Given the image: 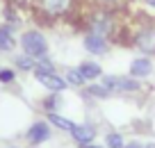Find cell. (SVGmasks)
Listing matches in <instances>:
<instances>
[{
	"label": "cell",
	"instance_id": "3",
	"mask_svg": "<svg viewBox=\"0 0 155 148\" xmlns=\"http://www.w3.org/2000/svg\"><path fill=\"white\" fill-rule=\"evenodd\" d=\"M126 39L141 55L153 57L155 55V18L137 16V23L126 28Z\"/></svg>",
	"mask_w": 155,
	"mask_h": 148
},
{
	"label": "cell",
	"instance_id": "23",
	"mask_svg": "<svg viewBox=\"0 0 155 148\" xmlns=\"http://www.w3.org/2000/svg\"><path fill=\"white\" fill-rule=\"evenodd\" d=\"M123 148H146L144 141H139V139H135V141H126V146Z\"/></svg>",
	"mask_w": 155,
	"mask_h": 148
},
{
	"label": "cell",
	"instance_id": "11",
	"mask_svg": "<svg viewBox=\"0 0 155 148\" xmlns=\"http://www.w3.org/2000/svg\"><path fill=\"white\" fill-rule=\"evenodd\" d=\"M96 125L91 123H78L75 128L71 130V137L75 143H80V146H89V143L96 141Z\"/></svg>",
	"mask_w": 155,
	"mask_h": 148
},
{
	"label": "cell",
	"instance_id": "9",
	"mask_svg": "<svg viewBox=\"0 0 155 148\" xmlns=\"http://www.w3.org/2000/svg\"><path fill=\"white\" fill-rule=\"evenodd\" d=\"M153 59L148 57V55H139V57H135L130 62V68H128V75L137 77V80H146V77L153 75Z\"/></svg>",
	"mask_w": 155,
	"mask_h": 148
},
{
	"label": "cell",
	"instance_id": "1",
	"mask_svg": "<svg viewBox=\"0 0 155 148\" xmlns=\"http://www.w3.org/2000/svg\"><path fill=\"white\" fill-rule=\"evenodd\" d=\"M84 28L87 32L103 34L112 41L116 34H121V30L126 25L119 18V9H105V7H89V12L84 14Z\"/></svg>",
	"mask_w": 155,
	"mask_h": 148
},
{
	"label": "cell",
	"instance_id": "19",
	"mask_svg": "<svg viewBox=\"0 0 155 148\" xmlns=\"http://www.w3.org/2000/svg\"><path fill=\"white\" fill-rule=\"evenodd\" d=\"M59 105H62V96L59 94H50L48 98L41 100V107L46 110V114H48V112H59Z\"/></svg>",
	"mask_w": 155,
	"mask_h": 148
},
{
	"label": "cell",
	"instance_id": "22",
	"mask_svg": "<svg viewBox=\"0 0 155 148\" xmlns=\"http://www.w3.org/2000/svg\"><path fill=\"white\" fill-rule=\"evenodd\" d=\"M5 2H12V5L16 7H23V9L32 12V5H34V0H5Z\"/></svg>",
	"mask_w": 155,
	"mask_h": 148
},
{
	"label": "cell",
	"instance_id": "20",
	"mask_svg": "<svg viewBox=\"0 0 155 148\" xmlns=\"http://www.w3.org/2000/svg\"><path fill=\"white\" fill-rule=\"evenodd\" d=\"M16 68L14 66H0V84H5V87H9V84H14L16 82Z\"/></svg>",
	"mask_w": 155,
	"mask_h": 148
},
{
	"label": "cell",
	"instance_id": "13",
	"mask_svg": "<svg viewBox=\"0 0 155 148\" xmlns=\"http://www.w3.org/2000/svg\"><path fill=\"white\" fill-rule=\"evenodd\" d=\"M130 9L137 12V16L144 18H155V0H130L128 2Z\"/></svg>",
	"mask_w": 155,
	"mask_h": 148
},
{
	"label": "cell",
	"instance_id": "8",
	"mask_svg": "<svg viewBox=\"0 0 155 148\" xmlns=\"http://www.w3.org/2000/svg\"><path fill=\"white\" fill-rule=\"evenodd\" d=\"M32 75H34V80H37L39 84L44 87V89H48L50 94H62V91H66V89H68V82L64 80V75H59L57 71H55V73L34 71Z\"/></svg>",
	"mask_w": 155,
	"mask_h": 148
},
{
	"label": "cell",
	"instance_id": "5",
	"mask_svg": "<svg viewBox=\"0 0 155 148\" xmlns=\"http://www.w3.org/2000/svg\"><path fill=\"white\" fill-rule=\"evenodd\" d=\"M101 82L110 89V94H137V91H141V80L132 75H103Z\"/></svg>",
	"mask_w": 155,
	"mask_h": 148
},
{
	"label": "cell",
	"instance_id": "17",
	"mask_svg": "<svg viewBox=\"0 0 155 148\" xmlns=\"http://www.w3.org/2000/svg\"><path fill=\"white\" fill-rule=\"evenodd\" d=\"M78 68L82 71V75L87 77V82H96L98 77H103V66L98 62H82Z\"/></svg>",
	"mask_w": 155,
	"mask_h": 148
},
{
	"label": "cell",
	"instance_id": "25",
	"mask_svg": "<svg viewBox=\"0 0 155 148\" xmlns=\"http://www.w3.org/2000/svg\"><path fill=\"white\" fill-rule=\"evenodd\" d=\"M5 148H21V146H5Z\"/></svg>",
	"mask_w": 155,
	"mask_h": 148
},
{
	"label": "cell",
	"instance_id": "16",
	"mask_svg": "<svg viewBox=\"0 0 155 148\" xmlns=\"http://www.w3.org/2000/svg\"><path fill=\"white\" fill-rule=\"evenodd\" d=\"M14 68L16 71H23V73H34V68H37V59L34 57H30V55H25V53H18V55H14Z\"/></svg>",
	"mask_w": 155,
	"mask_h": 148
},
{
	"label": "cell",
	"instance_id": "14",
	"mask_svg": "<svg viewBox=\"0 0 155 148\" xmlns=\"http://www.w3.org/2000/svg\"><path fill=\"white\" fill-rule=\"evenodd\" d=\"M64 80H66V82H68V87H73V89H84V87L89 84L87 77L82 75V71H80L78 66L66 68V71H64Z\"/></svg>",
	"mask_w": 155,
	"mask_h": 148
},
{
	"label": "cell",
	"instance_id": "18",
	"mask_svg": "<svg viewBox=\"0 0 155 148\" xmlns=\"http://www.w3.org/2000/svg\"><path fill=\"white\" fill-rule=\"evenodd\" d=\"M130 0H89L91 7H105V9H121V7H128Z\"/></svg>",
	"mask_w": 155,
	"mask_h": 148
},
{
	"label": "cell",
	"instance_id": "12",
	"mask_svg": "<svg viewBox=\"0 0 155 148\" xmlns=\"http://www.w3.org/2000/svg\"><path fill=\"white\" fill-rule=\"evenodd\" d=\"M46 121H48V123L53 125V128L62 130V132H71V130L78 125L73 119H68V116L59 114V112H48V114H46Z\"/></svg>",
	"mask_w": 155,
	"mask_h": 148
},
{
	"label": "cell",
	"instance_id": "7",
	"mask_svg": "<svg viewBox=\"0 0 155 148\" xmlns=\"http://www.w3.org/2000/svg\"><path fill=\"white\" fill-rule=\"evenodd\" d=\"M82 46H84V50H87L89 55H94V57H103V55L110 53L112 41H110L107 37H103V34L84 32V37H82Z\"/></svg>",
	"mask_w": 155,
	"mask_h": 148
},
{
	"label": "cell",
	"instance_id": "10",
	"mask_svg": "<svg viewBox=\"0 0 155 148\" xmlns=\"http://www.w3.org/2000/svg\"><path fill=\"white\" fill-rule=\"evenodd\" d=\"M18 48V34H16L14 25H7V23H0V53L2 55H9Z\"/></svg>",
	"mask_w": 155,
	"mask_h": 148
},
{
	"label": "cell",
	"instance_id": "21",
	"mask_svg": "<svg viewBox=\"0 0 155 148\" xmlns=\"http://www.w3.org/2000/svg\"><path fill=\"white\" fill-rule=\"evenodd\" d=\"M126 146V139L121 132H107L105 134V148H123Z\"/></svg>",
	"mask_w": 155,
	"mask_h": 148
},
{
	"label": "cell",
	"instance_id": "2",
	"mask_svg": "<svg viewBox=\"0 0 155 148\" xmlns=\"http://www.w3.org/2000/svg\"><path fill=\"white\" fill-rule=\"evenodd\" d=\"M84 0H34L32 14L44 23H59L80 12Z\"/></svg>",
	"mask_w": 155,
	"mask_h": 148
},
{
	"label": "cell",
	"instance_id": "6",
	"mask_svg": "<svg viewBox=\"0 0 155 148\" xmlns=\"http://www.w3.org/2000/svg\"><path fill=\"white\" fill-rule=\"evenodd\" d=\"M50 139H53V125H50L48 121L39 119V121H34V123L25 130V141H28L32 148L41 146V143L50 141Z\"/></svg>",
	"mask_w": 155,
	"mask_h": 148
},
{
	"label": "cell",
	"instance_id": "15",
	"mask_svg": "<svg viewBox=\"0 0 155 148\" xmlns=\"http://www.w3.org/2000/svg\"><path fill=\"white\" fill-rule=\"evenodd\" d=\"M84 96H87V98H94V100H107L112 94L103 82H89V84L84 87Z\"/></svg>",
	"mask_w": 155,
	"mask_h": 148
},
{
	"label": "cell",
	"instance_id": "4",
	"mask_svg": "<svg viewBox=\"0 0 155 148\" xmlns=\"http://www.w3.org/2000/svg\"><path fill=\"white\" fill-rule=\"evenodd\" d=\"M18 48H21V53L30 55V57H34V59L48 57V53H50L48 37L39 28H25L23 32L18 34Z\"/></svg>",
	"mask_w": 155,
	"mask_h": 148
},
{
	"label": "cell",
	"instance_id": "24",
	"mask_svg": "<svg viewBox=\"0 0 155 148\" xmlns=\"http://www.w3.org/2000/svg\"><path fill=\"white\" fill-rule=\"evenodd\" d=\"M80 148H105V146H98V143H89V146H80Z\"/></svg>",
	"mask_w": 155,
	"mask_h": 148
}]
</instances>
